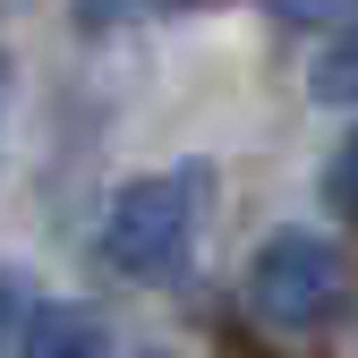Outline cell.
Instances as JSON below:
<instances>
[{"mask_svg": "<svg viewBox=\"0 0 358 358\" xmlns=\"http://www.w3.org/2000/svg\"><path fill=\"white\" fill-rule=\"evenodd\" d=\"M248 316L273 333H333L350 316V256L316 231H282L248 256Z\"/></svg>", "mask_w": 358, "mask_h": 358, "instance_id": "1", "label": "cell"}, {"mask_svg": "<svg viewBox=\"0 0 358 358\" xmlns=\"http://www.w3.org/2000/svg\"><path fill=\"white\" fill-rule=\"evenodd\" d=\"M316 188H324V205H333V213H358V128L324 154V179H316Z\"/></svg>", "mask_w": 358, "mask_h": 358, "instance_id": "5", "label": "cell"}, {"mask_svg": "<svg viewBox=\"0 0 358 358\" xmlns=\"http://www.w3.org/2000/svg\"><path fill=\"white\" fill-rule=\"evenodd\" d=\"M154 9H213V0H154Z\"/></svg>", "mask_w": 358, "mask_h": 358, "instance_id": "7", "label": "cell"}, {"mask_svg": "<svg viewBox=\"0 0 358 358\" xmlns=\"http://www.w3.org/2000/svg\"><path fill=\"white\" fill-rule=\"evenodd\" d=\"M17 358H111V341L85 307H43V316H26Z\"/></svg>", "mask_w": 358, "mask_h": 358, "instance_id": "3", "label": "cell"}, {"mask_svg": "<svg viewBox=\"0 0 358 358\" xmlns=\"http://www.w3.org/2000/svg\"><path fill=\"white\" fill-rule=\"evenodd\" d=\"M196 213H205V179L196 171H154V179H128V188L103 205V231L94 256L111 273H171L196 239Z\"/></svg>", "mask_w": 358, "mask_h": 358, "instance_id": "2", "label": "cell"}, {"mask_svg": "<svg viewBox=\"0 0 358 358\" xmlns=\"http://www.w3.org/2000/svg\"><path fill=\"white\" fill-rule=\"evenodd\" d=\"M307 94H316V103H358V17L307 60Z\"/></svg>", "mask_w": 358, "mask_h": 358, "instance_id": "4", "label": "cell"}, {"mask_svg": "<svg viewBox=\"0 0 358 358\" xmlns=\"http://www.w3.org/2000/svg\"><path fill=\"white\" fill-rule=\"evenodd\" d=\"M17 316H26V282L0 264V358H17V341H26V324H17Z\"/></svg>", "mask_w": 358, "mask_h": 358, "instance_id": "6", "label": "cell"}]
</instances>
